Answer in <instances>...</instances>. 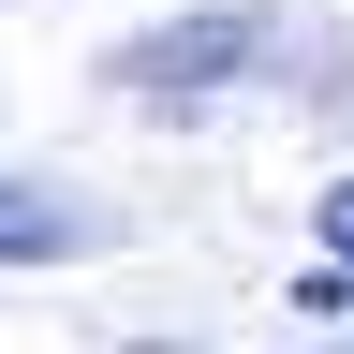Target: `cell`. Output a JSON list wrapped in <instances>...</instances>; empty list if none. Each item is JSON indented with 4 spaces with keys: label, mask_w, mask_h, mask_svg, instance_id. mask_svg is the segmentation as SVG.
Returning <instances> with one entry per match:
<instances>
[{
    "label": "cell",
    "mask_w": 354,
    "mask_h": 354,
    "mask_svg": "<svg viewBox=\"0 0 354 354\" xmlns=\"http://www.w3.org/2000/svg\"><path fill=\"white\" fill-rule=\"evenodd\" d=\"M44 251H74V207H59V192H15V177H0V266H44Z\"/></svg>",
    "instance_id": "cell-1"
},
{
    "label": "cell",
    "mask_w": 354,
    "mask_h": 354,
    "mask_svg": "<svg viewBox=\"0 0 354 354\" xmlns=\"http://www.w3.org/2000/svg\"><path fill=\"white\" fill-rule=\"evenodd\" d=\"M236 44H251V30H221V15H207V30H162L133 74H148V88H192V74H221V59H236Z\"/></svg>",
    "instance_id": "cell-2"
}]
</instances>
